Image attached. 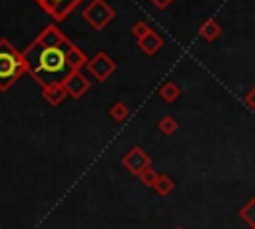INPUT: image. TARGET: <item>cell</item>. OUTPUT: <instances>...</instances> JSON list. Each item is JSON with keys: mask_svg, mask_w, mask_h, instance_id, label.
Returning <instances> with one entry per match:
<instances>
[{"mask_svg": "<svg viewBox=\"0 0 255 229\" xmlns=\"http://www.w3.org/2000/svg\"><path fill=\"white\" fill-rule=\"evenodd\" d=\"M68 50L70 48L46 46L34 40L22 52L26 72H30L42 86L64 82L74 72V66L68 60Z\"/></svg>", "mask_w": 255, "mask_h": 229, "instance_id": "obj_1", "label": "cell"}, {"mask_svg": "<svg viewBox=\"0 0 255 229\" xmlns=\"http://www.w3.org/2000/svg\"><path fill=\"white\" fill-rule=\"evenodd\" d=\"M26 72L24 56L6 38L0 40V90H8Z\"/></svg>", "mask_w": 255, "mask_h": 229, "instance_id": "obj_2", "label": "cell"}, {"mask_svg": "<svg viewBox=\"0 0 255 229\" xmlns=\"http://www.w3.org/2000/svg\"><path fill=\"white\" fill-rule=\"evenodd\" d=\"M82 16H84V20H86L92 28L102 30V28H106V26L114 20L116 12H114V8H110L104 0H92V2L84 8Z\"/></svg>", "mask_w": 255, "mask_h": 229, "instance_id": "obj_3", "label": "cell"}, {"mask_svg": "<svg viewBox=\"0 0 255 229\" xmlns=\"http://www.w3.org/2000/svg\"><path fill=\"white\" fill-rule=\"evenodd\" d=\"M86 68H88V72H90L98 82H104V80H108V78L116 72V62H114L112 58H108V54L98 52L92 60H88Z\"/></svg>", "mask_w": 255, "mask_h": 229, "instance_id": "obj_4", "label": "cell"}, {"mask_svg": "<svg viewBox=\"0 0 255 229\" xmlns=\"http://www.w3.org/2000/svg\"><path fill=\"white\" fill-rule=\"evenodd\" d=\"M54 20H64L82 0H36Z\"/></svg>", "mask_w": 255, "mask_h": 229, "instance_id": "obj_5", "label": "cell"}, {"mask_svg": "<svg viewBox=\"0 0 255 229\" xmlns=\"http://www.w3.org/2000/svg\"><path fill=\"white\" fill-rule=\"evenodd\" d=\"M36 42L40 44H46V46H60V48H72L74 44L56 28V26H46L38 36H36Z\"/></svg>", "mask_w": 255, "mask_h": 229, "instance_id": "obj_6", "label": "cell"}, {"mask_svg": "<svg viewBox=\"0 0 255 229\" xmlns=\"http://www.w3.org/2000/svg\"><path fill=\"white\" fill-rule=\"evenodd\" d=\"M64 86L68 90V94L72 98H82L88 90H90V80L80 72V70H74L66 80H64Z\"/></svg>", "mask_w": 255, "mask_h": 229, "instance_id": "obj_7", "label": "cell"}, {"mask_svg": "<svg viewBox=\"0 0 255 229\" xmlns=\"http://www.w3.org/2000/svg\"><path fill=\"white\" fill-rule=\"evenodd\" d=\"M124 165L128 167V169H131L133 173H141L147 165H149V159H147V155L139 149V147H135V149H131V153L129 155H126L124 157Z\"/></svg>", "mask_w": 255, "mask_h": 229, "instance_id": "obj_8", "label": "cell"}, {"mask_svg": "<svg viewBox=\"0 0 255 229\" xmlns=\"http://www.w3.org/2000/svg\"><path fill=\"white\" fill-rule=\"evenodd\" d=\"M66 96H68V90H66L64 82H56V84L44 86V98H46L48 104H52V106H58Z\"/></svg>", "mask_w": 255, "mask_h": 229, "instance_id": "obj_9", "label": "cell"}, {"mask_svg": "<svg viewBox=\"0 0 255 229\" xmlns=\"http://www.w3.org/2000/svg\"><path fill=\"white\" fill-rule=\"evenodd\" d=\"M137 44H139V48H141V52L143 54H147V56H153L159 48H161V44H163V40L153 32V30H149L143 38H139L137 40Z\"/></svg>", "mask_w": 255, "mask_h": 229, "instance_id": "obj_10", "label": "cell"}, {"mask_svg": "<svg viewBox=\"0 0 255 229\" xmlns=\"http://www.w3.org/2000/svg\"><path fill=\"white\" fill-rule=\"evenodd\" d=\"M219 32H221V28H219V24H217L215 20H207V22H203L201 28H199V34H201V38H205V40H215V38L219 36Z\"/></svg>", "mask_w": 255, "mask_h": 229, "instance_id": "obj_11", "label": "cell"}, {"mask_svg": "<svg viewBox=\"0 0 255 229\" xmlns=\"http://www.w3.org/2000/svg\"><path fill=\"white\" fill-rule=\"evenodd\" d=\"M68 60H70V64L74 66V70H80L82 66H86V64H88L86 54H84L80 48H76V46H72V48L68 50Z\"/></svg>", "mask_w": 255, "mask_h": 229, "instance_id": "obj_12", "label": "cell"}, {"mask_svg": "<svg viewBox=\"0 0 255 229\" xmlns=\"http://www.w3.org/2000/svg\"><path fill=\"white\" fill-rule=\"evenodd\" d=\"M239 217L249 225V227H255V197L251 201H247L241 209H239Z\"/></svg>", "mask_w": 255, "mask_h": 229, "instance_id": "obj_13", "label": "cell"}, {"mask_svg": "<svg viewBox=\"0 0 255 229\" xmlns=\"http://www.w3.org/2000/svg\"><path fill=\"white\" fill-rule=\"evenodd\" d=\"M159 94H161V98L165 100V102H175L177 98H179V88L173 84V82H167V84H163L161 86V90H159Z\"/></svg>", "mask_w": 255, "mask_h": 229, "instance_id": "obj_14", "label": "cell"}, {"mask_svg": "<svg viewBox=\"0 0 255 229\" xmlns=\"http://www.w3.org/2000/svg\"><path fill=\"white\" fill-rule=\"evenodd\" d=\"M153 187H155V191H157L159 195H167V193L173 189V181H171L167 175H159Z\"/></svg>", "mask_w": 255, "mask_h": 229, "instance_id": "obj_15", "label": "cell"}, {"mask_svg": "<svg viewBox=\"0 0 255 229\" xmlns=\"http://www.w3.org/2000/svg\"><path fill=\"white\" fill-rule=\"evenodd\" d=\"M159 129H161L163 133H167V135H169V133H173V131L177 129V121H175L171 115H165V117L159 121Z\"/></svg>", "mask_w": 255, "mask_h": 229, "instance_id": "obj_16", "label": "cell"}, {"mask_svg": "<svg viewBox=\"0 0 255 229\" xmlns=\"http://www.w3.org/2000/svg\"><path fill=\"white\" fill-rule=\"evenodd\" d=\"M157 177H159V173H155V171H153V169H149V167H145V169L139 173V179H141L145 185H155Z\"/></svg>", "mask_w": 255, "mask_h": 229, "instance_id": "obj_17", "label": "cell"}, {"mask_svg": "<svg viewBox=\"0 0 255 229\" xmlns=\"http://www.w3.org/2000/svg\"><path fill=\"white\" fill-rule=\"evenodd\" d=\"M147 32H149V26H147L145 22H141V20H139V22H135V24L131 26V34H133V38H135V40L143 38Z\"/></svg>", "mask_w": 255, "mask_h": 229, "instance_id": "obj_18", "label": "cell"}, {"mask_svg": "<svg viewBox=\"0 0 255 229\" xmlns=\"http://www.w3.org/2000/svg\"><path fill=\"white\" fill-rule=\"evenodd\" d=\"M110 115H112L114 119L122 121V119H126V117H128V108H126L124 104H116V106L110 110Z\"/></svg>", "mask_w": 255, "mask_h": 229, "instance_id": "obj_19", "label": "cell"}, {"mask_svg": "<svg viewBox=\"0 0 255 229\" xmlns=\"http://www.w3.org/2000/svg\"><path fill=\"white\" fill-rule=\"evenodd\" d=\"M149 2H151V4L155 6V8H159V10H163V8H167V6H169V4L173 2V0H149Z\"/></svg>", "mask_w": 255, "mask_h": 229, "instance_id": "obj_20", "label": "cell"}, {"mask_svg": "<svg viewBox=\"0 0 255 229\" xmlns=\"http://www.w3.org/2000/svg\"><path fill=\"white\" fill-rule=\"evenodd\" d=\"M245 102H247V104H249V106L255 110V90H253V92H251V94L245 98Z\"/></svg>", "mask_w": 255, "mask_h": 229, "instance_id": "obj_21", "label": "cell"}, {"mask_svg": "<svg viewBox=\"0 0 255 229\" xmlns=\"http://www.w3.org/2000/svg\"><path fill=\"white\" fill-rule=\"evenodd\" d=\"M177 229H181V227H177Z\"/></svg>", "mask_w": 255, "mask_h": 229, "instance_id": "obj_22", "label": "cell"}, {"mask_svg": "<svg viewBox=\"0 0 255 229\" xmlns=\"http://www.w3.org/2000/svg\"><path fill=\"white\" fill-rule=\"evenodd\" d=\"M251 229H255V227H251Z\"/></svg>", "mask_w": 255, "mask_h": 229, "instance_id": "obj_23", "label": "cell"}]
</instances>
